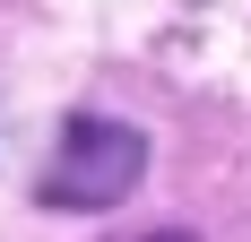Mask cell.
Listing matches in <instances>:
<instances>
[{"label":"cell","mask_w":251,"mask_h":242,"mask_svg":"<svg viewBox=\"0 0 251 242\" xmlns=\"http://www.w3.org/2000/svg\"><path fill=\"white\" fill-rule=\"evenodd\" d=\"M139 173H148V139H139L130 121L78 113L70 130H61V147H52V165H44L35 191H44V208H113Z\"/></svg>","instance_id":"obj_1"}]
</instances>
